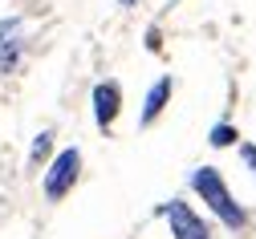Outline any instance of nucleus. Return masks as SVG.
<instances>
[{"label": "nucleus", "mask_w": 256, "mask_h": 239, "mask_svg": "<svg viewBox=\"0 0 256 239\" xmlns=\"http://www.w3.org/2000/svg\"><path fill=\"white\" fill-rule=\"evenodd\" d=\"M191 187L204 195V203H208V207L220 215V223H224V227H232V231H240V227H244V219H248V215H244L236 203H232L228 183L220 179V170H216V166H200L196 175H191Z\"/></svg>", "instance_id": "nucleus-1"}, {"label": "nucleus", "mask_w": 256, "mask_h": 239, "mask_svg": "<svg viewBox=\"0 0 256 239\" xmlns=\"http://www.w3.org/2000/svg\"><path fill=\"white\" fill-rule=\"evenodd\" d=\"M163 215H167V223H171V235L175 239H212V231H208V223L187 207L183 199H171L167 207H163Z\"/></svg>", "instance_id": "nucleus-2"}, {"label": "nucleus", "mask_w": 256, "mask_h": 239, "mask_svg": "<svg viewBox=\"0 0 256 239\" xmlns=\"http://www.w3.org/2000/svg\"><path fill=\"white\" fill-rule=\"evenodd\" d=\"M78 170H82V154L78 150H61L49 166V175H45V195L49 199H61L74 183H78Z\"/></svg>", "instance_id": "nucleus-3"}, {"label": "nucleus", "mask_w": 256, "mask_h": 239, "mask_svg": "<svg viewBox=\"0 0 256 239\" xmlns=\"http://www.w3.org/2000/svg\"><path fill=\"white\" fill-rule=\"evenodd\" d=\"M118 110H122V89L114 81H102L98 89H94V118H98V126L106 130L118 118Z\"/></svg>", "instance_id": "nucleus-4"}, {"label": "nucleus", "mask_w": 256, "mask_h": 239, "mask_svg": "<svg viewBox=\"0 0 256 239\" xmlns=\"http://www.w3.org/2000/svg\"><path fill=\"white\" fill-rule=\"evenodd\" d=\"M167 97H171V77H158V81L150 85V93H146V106H142V126H150L158 114H163Z\"/></svg>", "instance_id": "nucleus-5"}, {"label": "nucleus", "mask_w": 256, "mask_h": 239, "mask_svg": "<svg viewBox=\"0 0 256 239\" xmlns=\"http://www.w3.org/2000/svg\"><path fill=\"white\" fill-rule=\"evenodd\" d=\"M236 138H240V134H236L232 126H216V130H212V146H232Z\"/></svg>", "instance_id": "nucleus-6"}, {"label": "nucleus", "mask_w": 256, "mask_h": 239, "mask_svg": "<svg viewBox=\"0 0 256 239\" xmlns=\"http://www.w3.org/2000/svg\"><path fill=\"white\" fill-rule=\"evenodd\" d=\"M16 65V41H4V49H0V73H8Z\"/></svg>", "instance_id": "nucleus-7"}, {"label": "nucleus", "mask_w": 256, "mask_h": 239, "mask_svg": "<svg viewBox=\"0 0 256 239\" xmlns=\"http://www.w3.org/2000/svg\"><path fill=\"white\" fill-rule=\"evenodd\" d=\"M49 138H53V134H41V138L33 142V158H45L49 154Z\"/></svg>", "instance_id": "nucleus-8"}, {"label": "nucleus", "mask_w": 256, "mask_h": 239, "mask_svg": "<svg viewBox=\"0 0 256 239\" xmlns=\"http://www.w3.org/2000/svg\"><path fill=\"white\" fill-rule=\"evenodd\" d=\"M118 4H122V8H130V4H134V0H118Z\"/></svg>", "instance_id": "nucleus-9"}]
</instances>
